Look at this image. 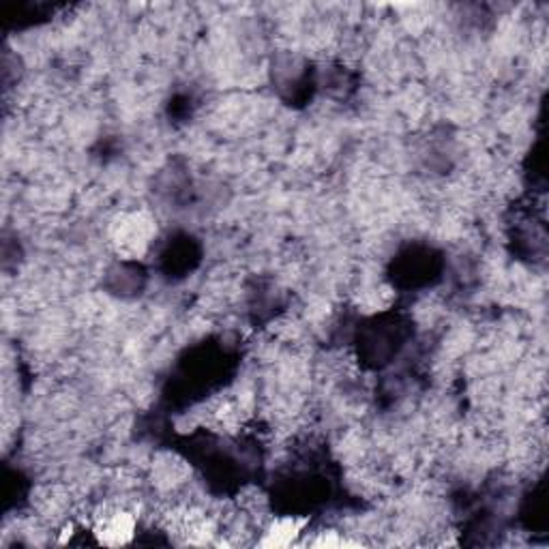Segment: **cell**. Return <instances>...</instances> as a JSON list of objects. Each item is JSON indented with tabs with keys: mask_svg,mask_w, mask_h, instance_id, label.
Returning <instances> with one entry per match:
<instances>
[{
	"mask_svg": "<svg viewBox=\"0 0 549 549\" xmlns=\"http://www.w3.org/2000/svg\"><path fill=\"white\" fill-rule=\"evenodd\" d=\"M95 535L105 545H125L136 535V517L127 509H108L95 521Z\"/></svg>",
	"mask_w": 549,
	"mask_h": 549,
	"instance_id": "obj_1",
	"label": "cell"
},
{
	"mask_svg": "<svg viewBox=\"0 0 549 549\" xmlns=\"http://www.w3.org/2000/svg\"><path fill=\"white\" fill-rule=\"evenodd\" d=\"M303 521L296 520H275L273 524L266 528L264 545H290L296 535H301Z\"/></svg>",
	"mask_w": 549,
	"mask_h": 549,
	"instance_id": "obj_2",
	"label": "cell"
}]
</instances>
